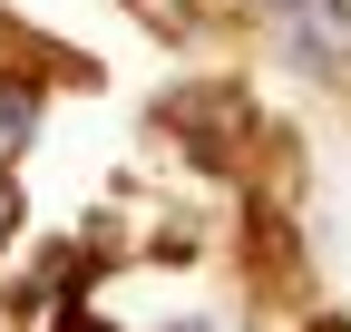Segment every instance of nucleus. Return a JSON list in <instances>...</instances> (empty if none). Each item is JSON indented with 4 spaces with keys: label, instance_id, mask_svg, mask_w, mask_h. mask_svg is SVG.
<instances>
[{
    "label": "nucleus",
    "instance_id": "obj_4",
    "mask_svg": "<svg viewBox=\"0 0 351 332\" xmlns=\"http://www.w3.org/2000/svg\"><path fill=\"white\" fill-rule=\"evenodd\" d=\"M283 10H302V0H283Z\"/></svg>",
    "mask_w": 351,
    "mask_h": 332
},
{
    "label": "nucleus",
    "instance_id": "obj_3",
    "mask_svg": "<svg viewBox=\"0 0 351 332\" xmlns=\"http://www.w3.org/2000/svg\"><path fill=\"white\" fill-rule=\"evenodd\" d=\"M10 235H20V186L0 176V244H10Z\"/></svg>",
    "mask_w": 351,
    "mask_h": 332
},
{
    "label": "nucleus",
    "instance_id": "obj_1",
    "mask_svg": "<svg viewBox=\"0 0 351 332\" xmlns=\"http://www.w3.org/2000/svg\"><path fill=\"white\" fill-rule=\"evenodd\" d=\"M29 128H39V88H29V78H10V88H0V156H20Z\"/></svg>",
    "mask_w": 351,
    "mask_h": 332
},
{
    "label": "nucleus",
    "instance_id": "obj_2",
    "mask_svg": "<svg viewBox=\"0 0 351 332\" xmlns=\"http://www.w3.org/2000/svg\"><path fill=\"white\" fill-rule=\"evenodd\" d=\"M0 69H10V78L29 69V29H20V20H0Z\"/></svg>",
    "mask_w": 351,
    "mask_h": 332
}]
</instances>
